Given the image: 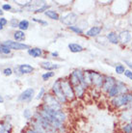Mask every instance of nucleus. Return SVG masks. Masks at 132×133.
<instances>
[{
    "label": "nucleus",
    "mask_w": 132,
    "mask_h": 133,
    "mask_svg": "<svg viewBox=\"0 0 132 133\" xmlns=\"http://www.w3.org/2000/svg\"><path fill=\"white\" fill-rule=\"evenodd\" d=\"M132 103V94H122L119 95L116 97H113L111 100V104L115 108L122 107H129Z\"/></svg>",
    "instance_id": "f257e3e1"
},
{
    "label": "nucleus",
    "mask_w": 132,
    "mask_h": 133,
    "mask_svg": "<svg viewBox=\"0 0 132 133\" xmlns=\"http://www.w3.org/2000/svg\"><path fill=\"white\" fill-rule=\"evenodd\" d=\"M44 106H46L47 108H49L51 110H55V111H60L62 110V106L61 103L57 100V98L54 96L50 95V94H45L44 97Z\"/></svg>",
    "instance_id": "f03ea898"
},
{
    "label": "nucleus",
    "mask_w": 132,
    "mask_h": 133,
    "mask_svg": "<svg viewBox=\"0 0 132 133\" xmlns=\"http://www.w3.org/2000/svg\"><path fill=\"white\" fill-rule=\"evenodd\" d=\"M61 88L63 91V94L65 95V97H67V99H73L75 97V94H74V90H73L71 84L69 82V80L64 79L61 80Z\"/></svg>",
    "instance_id": "7ed1b4c3"
},
{
    "label": "nucleus",
    "mask_w": 132,
    "mask_h": 133,
    "mask_svg": "<svg viewBox=\"0 0 132 133\" xmlns=\"http://www.w3.org/2000/svg\"><path fill=\"white\" fill-rule=\"evenodd\" d=\"M52 91L54 93V97H56L57 100L59 101L60 103H66L67 102V97H65V95L63 94V91H62V88H61V80H57L55 81V83L53 84L52 87Z\"/></svg>",
    "instance_id": "20e7f679"
},
{
    "label": "nucleus",
    "mask_w": 132,
    "mask_h": 133,
    "mask_svg": "<svg viewBox=\"0 0 132 133\" xmlns=\"http://www.w3.org/2000/svg\"><path fill=\"white\" fill-rule=\"evenodd\" d=\"M90 72H91L92 85H94L96 89L102 88L103 82H104V75H102L99 72H96V71H90Z\"/></svg>",
    "instance_id": "39448f33"
},
{
    "label": "nucleus",
    "mask_w": 132,
    "mask_h": 133,
    "mask_svg": "<svg viewBox=\"0 0 132 133\" xmlns=\"http://www.w3.org/2000/svg\"><path fill=\"white\" fill-rule=\"evenodd\" d=\"M2 45L8 47L10 49H16V50H23V49H30V46L28 44L17 42H13V41H6L2 43Z\"/></svg>",
    "instance_id": "423d86ee"
},
{
    "label": "nucleus",
    "mask_w": 132,
    "mask_h": 133,
    "mask_svg": "<svg viewBox=\"0 0 132 133\" xmlns=\"http://www.w3.org/2000/svg\"><path fill=\"white\" fill-rule=\"evenodd\" d=\"M117 84V80L112 76H104V82L102 85V91L104 93H108L113 87Z\"/></svg>",
    "instance_id": "0eeeda50"
},
{
    "label": "nucleus",
    "mask_w": 132,
    "mask_h": 133,
    "mask_svg": "<svg viewBox=\"0 0 132 133\" xmlns=\"http://www.w3.org/2000/svg\"><path fill=\"white\" fill-rule=\"evenodd\" d=\"M61 22L64 24H66V25H69V26H71L74 22H76V20H77V15L74 13H69L67 14L66 16H64L62 17L61 18Z\"/></svg>",
    "instance_id": "6e6552de"
},
{
    "label": "nucleus",
    "mask_w": 132,
    "mask_h": 133,
    "mask_svg": "<svg viewBox=\"0 0 132 133\" xmlns=\"http://www.w3.org/2000/svg\"><path fill=\"white\" fill-rule=\"evenodd\" d=\"M34 96V89L32 88H29V89H26L18 97V100L20 101H29V100L32 99V97Z\"/></svg>",
    "instance_id": "1a4fd4ad"
},
{
    "label": "nucleus",
    "mask_w": 132,
    "mask_h": 133,
    "mask_svg": "<svg viewBox=\"0 0 132 133\" xmlns=\"http://www.w3.org/2000/svg\"><path fill=\"white\" fill-rule=\"evenodd\" d=\"M119 41L122 44H126L131 41V33L128 30H124L121 32L119 35Z\"/></svg>",
    "instance_id": "9d476101"
},
{
    "label": "nucleus",
    "mask_w": 132,
    "mask_h": 133,
    "mask_svg": "<svg viewBox=\"0 0 132 133\" xmlns=\"http://www.w3.org/2000/svg\"><path fill=\"white\" fill-rule=\"evenodd\" d=\"M41 66L44 69L46 70H49V71H52L53 70H56V69H59L60 66L58 64H53L50 63V62H42L41 63Z\"/></svg>",
    "instance_id": "9b49d317"
},
{
    "label": "nucleus",
    "mask_w": 132,
    "mask_h": 133,
    "mask_svg": "<svg viewBox=\"0 0 132 133\" xmlns=\"http://www.w3.org/2000/svg\"><path fill=\"white\" fill-rule=\"evenodd\" d=\"M100 32H101V27L94 26V27H92V28H90L89 30L87 31L86 35L88 37H92V38H94V37L98 36L99 34H100Z\"/></svg>",
    "instance_id": "f8f14e48"
},
{
    "label": "nucleus",
    "mask_w": 132,
    "mask_h": 133,
    "mask_svg": "<svg viewBox=\"0 0 132 133\" xmlns=\"http://www.w3.org/2000/svg\"><path fill=\"white\" fill-rule=\"evenodd\" d=\"M18 70L21 73H25V74H28V73H31L32 71H34V68L32 66H30L28 64H23V65H20L18 66Z\"/></svg>",
    "instance_id": "ddd939ff"
},
{
    "label": "nucleus",
    "mask_w": 132,
    "mask_h": 133,
    "mask_svg": "<svg viewBox=\"0 0 132 133\" xmlns=\"http://www.w3.org/2000/svg\"><path fill=\"white\" fill-rule=\"evenodd\" d=\"M28 54L30 56L37 58V57H41L43 55V50L39 48V47H34V48H30L28 49Z\"/></svg>",
    "instance_id": "4468645a"
},
{
    "label": "nucleus",
    "mask_w": 132,
    "mask_h": 133,
    "mask_svg": "<svg viewBox=\"0 0 132 133\" xmlns=\"http://www.w3.org/2000/svg\"><path fill=\"white\" fill-rule=\"evenodd\" d=\"M107 39L110 43H113V44H118L120 43L119 41V36L115 33V32H109L107 34Z\"/></svg>",
    "instance_id": "2eb2a0df"
},
{
    "label": "nucleus",
    "mask_w": 132,
    "mask_h": 133,
    "mask_svg": "<svg viewBox=\"0 0 132 133\" xmlns=\"http://www.w3.org/2000/svg\"><path fill=\"white\" fill-rule=\"evenodd\" d=\"M69 50H70L71 52H73V53L81 52V51H83V49H84V48H83L80 44H78V43H69Z\"/></svg>",
    "instance_id": "dca6fc26"
},
{
    "label": "nucleus",
    "mask_w": 132,
    "mask_h": 133,
    "mask_svg": "<svg viewBox=\"0 0 132 133\" xmlns=\"http://www.w3.org/2000/svg\"><path fill=\"white\" fill-rule=\"evenodd\" d=\"M14 38H15V40L17 41V43H20V42H22V41L25 40V34L21 30L16 31V32L14 33Z\"/></svg>",
    "instance_id": "f3484780"
},
{
    "label": "nucleus",
    "mask_w": 132,
    "mask_h": 133,
    "mask_svg": "<svg viewBox=\"0 0 132 133\" xmlns=\"http://www.w3.org/2000/svg\"><path fill=\"white\" fill-rule=\"evenodd\" d=\"M44 15H45L46 17H48L49 18L54 19V20H58L60 18L58 13L55 12V11H53V10H47L45 13H44Z\"/></svg>",
    "instance_id": "a211bd4d"
},
{
    "label": "nucleus",
    "mask_w": 132,
    "mask_h": 133,
    "mask_svg": "<svg viewBox=\"0 0 132 133\" xmlns=\"http://www.w3.org/2000/svg\"><path fill=\"white\" fill-rule=\"evenodd\" d=\"M107 95H108V97H116L117 96H119L120 91H119V87L117 86V84L107 93Z\"/></svg>",
    "instance_id": "6ab92c4d"
},
{
    "label": "nucleus",
    "mask_w": 132,
    "mask_h": 133,
    "mask_svg": "<svg viewBox=\"0 0 132 133\" xmlns=\"http://www.w3.org/2000/svg\"><path fill=\"white\" fill-rule=\"evenodd\" d=\"M117 86L119 87V91H120V95H122V94H127V87L126 86V84L121 82V81H117Z\"/></svg>",
    "instance_id": "aec40b11"
},
{
    "label": "nucleus",
    "mask_w": 132,
    "mask_h": 133,
    "mask_svg": "<svg viewBox=\"0 0 132 133\" xmlns=\"http://www.w3.org/2000/svg\"><path fill=\"white\" fill-rule=\"evenodd\" d=\"M28 27H29V21L27 19H23L21 21H19V23H18V28H19L21 31H25L28 29Z\"/></svg>",
    "instance_id": "412c9836"
},
{
    "label": "nucleus",
    "mask_w": 132,
    "mask_h": 133,
    "mask_svg": "<svg viewBox=\"0 0 132 133\" xmlns=\"http://www.w3.org/2000/svg\"><path fill=\"white\" fill-rule=\"evenodd\" d=\"M122 131L124 133H132V123H127L123 125Z\"/></svg>",
    "instance_id": "4be33fe9"
},
{
    "label": "nucleus",
    "mask_w": 132,
    "mask_h": 133,
    "mask_svg": "<svg viewBox=\"0 0 132 133\" xmlns=\"http://www.w3.org/2000/svg\"><path fill=\"white\" fill-rule=\"evenodd\" d=\"M116 72L118 73V74H122V73H124L126 71V69H124V66L123 65H121V64H118L117 66H116Z\"/></svg>",
    "instance_id": "5701e85b"
},
{
    "label": "nucleus",
    "mask_w": 132,
    "mask_h": 133,
    "mask_svg": "<svg viewBox=\"0 0 132 133\" xmlns=\"http://www.w3.org/2000/svg\"><path fill=\"white\" fill-rule=\"evenodd\" d=\"M54 74H55V72H53V71H48V72H45L43 74V80H48L49 78H51V77L54 76Z\"/></svg>",
    "instance_id": "b1692460"
},
{
    "label": "nucleus",
    "mask_w": 132,
    "mask_h": 133,
    "mask_svg": "<svg viewBox=\"0 0 132 133\" xmlns=\"http://www.w3.org/2000/svg\"><path fill=\"white\" fill-rule=\"evenodd\" d=\"M47 9H48V6H47L46 4H43L41 8H38V9H36L35 13L38 14V13H43V12H44V13H45L46 11H47Z\"/></svg>",
    "instance_id": "393cba45"
},
{
    "label": "nucleus",
    "mask_w": 132,
    "mask_h": 133,
    "mask_svg": "<svg viewBox=\"0 0 132 133\" xmlns=\"http://www.w3.org/2000/svg\"><path fill=\"white\" fill-rule=\"evenodd\" d=\"M70 30L72 31V32H74V33H76V34H83V31H82V29H80L79 27H77V26H69V27Z\"/></svg>",
    "instance_id": "a878e982"
},
{
    "label": "nucleus",
    "mask_w": 132,
    "mask_h": 133,
    "mask_svg": "<svg viewBox=\"0 0 132 133\" xmlns=\"http://www.w3.org/2000/svg\"><path fill=\"white\" fill-rule=\"evenodd\" d=\"M10 52H11L10 48H8V47L4 46V45H2V44H1V53H3V54H10Z\"/></svg>",
    "instance_id": "bb28decb"
},
{
    "label": "nucleus",
    "mask_w": 132,
    "mask_h": 133,
    "mask_svg": "<svg viewBox=\"0 0 132 133\" xmlns=\"http://www.w3.org/2000/svg\"><path fill=\"white\" fill-rule=\"evenodd\" d=\"M3 73L4 75H6V76H10V75H12V73H13V70L10 68H7V69H5L3 70Z\"/></svg>",
    "instance_id": "cd10ccee"
},
{
    "label": "nucleus",
    "mask_w": 132,
    "mask_h": 133,
    "mask_svg": "<svg viewBox=\"0 0 132 133\" xmlns=\"http://www.w3.org/2000/svg\"><path fill=\"white\" fill-rule=\"evenodd\" d=\"M124 75H126L127 78H129L130 80H132V70H126V71H124Z\"/></svg>",
    "instance_id": "c85d7f7f"
},
{
    "label": "nucleus",
    "mask_w": 132,
    "mask_h": 133,
    "mask_svg": "<svg viewBox=\"0 0 132 133\" xmlns=\"http://www.w3.org/2000/svg\"><path fill=\"white\" fill-rule=\"evenodd\" d=\"M43 97H44V89H43V88H42V89H41V92L39 93V95L36 97V98H37V99H40V98H42Z\"/></svg>",
    "instance_id": "c756f323"
},
{
    "label": "nucleus",
    "mask_w": 132,
    "mask_h": 133,
    "mask_svg": "<svg viewBox=\"0 0 132 133\" xmlns=\"http://www.w3.org/2000/svg\"><path fill=\"white\" fill-rule=\"evenodd\" d=\"M2 9H3L4 11L12 10V6L9 5V4H3V5H2Z\"/></svg>",
    "instance_id": "7c9ffc66"
},
{
    "label": "nucleus",
    "mask_w": 132,
    "mask_h": 133,
    "mask_svg": "<svg viewBox=\"0 0 132 133\" xmlns=\"http://www.w3.org/2000/svg\"><path fill=\"white\" fill-rule=\"evenodd\" d=\"M33 20L35 21V22H39V23L43 24V25H47V22L46 21H44V20H42V19H38V18H33Z\"/></svg>",
    "instance_id": "2f4dec72"
},
{
    "label": "nucleus",
    "mask_w": 132,
    "mask_h": 133,
    "mask_svg": "<svg viewBox=\"0 0 132 133\" xmlns=\"http://www.w3.org/2000/svg\"><path fill=\"white\" fill-rule=\"evenodd\" d=\"M18 23H19V22H17V20L15 19V18L11 20V24H12V27H18Z\"/></svg>",
    "instance_id": "473e14b6"
},
{
    "label": "nucleus",
    "mask_w": 132,
    "mask_h": 133,
    "mask_svg": "<svg viewBox=\"0 0 132 133\" xmlns=\"http://www.w3.org/2000/svg\"><path fill=\"white\" fill-rule=\"evenodd\" d=\"M0 23L2 24L3 26H5V25L8 23V21H7L6 18H4V17H1V18H0Z\"/></svg>",
    "instance_id": "72a5a7b5"
},
{
    "label": "nucleus",
    "mask_w": 132,
    "mask_h": 133,
    "mask_svg": "<svg viewBox=\"0 0 132 133\" xmlns=\"http://www.w3.org/2000/svg\"><path fill=\"white\" fill-rule=\"evenodd\" d=\"M24 116L26 117L27 119H30V111L29 110H25V111H24Z\"/></svg>",
    "instance_id": "f704fd0d"
},
{
    "label": "nucleus",
    "mask_w": 132,
    "mask_h": 133,
    "mask_svg": "<svg viewBox=\"0 0 132 133\" xmlns=\"http://www.w3.org/2000/svg\"><path fill=\"white\" fill-rule=\"evenodd\" d=\"M124 63H126V65H127V66H128L129 68H130V69L132 70V62H129V61L126 60V61H124Z\"/></svg>",
    "instance_id": "c9c22d12"
},
{
    "label": "nucleus",
    "mask_w": 132,
    "mask_h": 133,
    "mask_svg": "<svg viewBox=\"0 0 132 133\" xmlns=\"http://www.w3.org/2000/svg\"><path fill=\"white\" fill-rule=\"evenodd\" d=\"M51 55H52L53 57H58V52H52Z\"/></svg>",
    "instance_id": "e433bc0d"
},
{
    "label": "nucleus",
    "mask_w": 132,
    "mask_h": 133,
    "mask_svg": "<svg viewBox=\"0 0 132 133\" xmlns=\"http://www.w3.org/2000/svg\"><path fill=\"white\" fill-rule=\"evenodd\" d=\"M4 101V99H3V97H1V96H0V103H2Z\"/></svg>",
    "instance_id": "4c0bfd02"
},
{
    "label": "nucleus",
    "mask_w": 132,
    "mask_h": 133,
    "mask_svg": "<svg viewBox=\"0 0 132 133\" xmlns=\"http://www.w3.org/2000/svg\"><path fill=\"white\" fill-rule=\"evenodd\" d=\"M3 25H2V24H1V23H0V30H2V29H3Z\"/></svg>",
    "instance_id": "58836bf2"
},
{
    "label": "nucleus",
    "mask_w": 132,
    "mask_h": 133,
    "mask_svg": "<svg viewBox=\"0 0 132 133\" xmlns=\"http://www.w3.org/2000/svg\"><path fill=\"white\" fill-rule=\"evenodd\" d=\"M2 14H3V12H2V11L0 10V16H1V15H2Z\"/></svg>",
    "instance_id": "ea45409f"
},
{
    "label": "nucleus",
    "mask_w": 132,
    "mask_h": 133,
    "mask_svg": "<svg viewBox=\"0 0 132 133\" xmlns=\"http://www.w3.org/2000/svg\"><path fill=\"white\" fill-rule=\"evenodd\" d=\"M131 49H132V43H131Z\"/></svg>",
    "instance_id": "a19ab883"
}]
</instances>
